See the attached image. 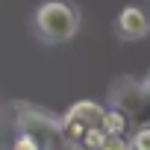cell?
<instances>
[{
    "instance_id": "obj_1",
    "label": "cell",
    "mask_w": 150,
    "mask_h": 150,
    "mask_svg": "<svg viewBox=\"0 0 150 150\" xmlns=\"http://www.w3.org/2000/svg\"><path fill=\"white\" fill-rule=\"evenodd\" d=\"M80 27V15L65 0H50L41 3L35 12V30L44 41H68Z\"/></svg>"
},
{
    "instance_id": "obj_2",
    "label": "cell",
    "mask_w": 150,
    "mask_h": 150,
    "mask_svg": "<svg viewBox=\"0 0 150 150\" xmlns=\"http://www.w3.org/2000/svg\"><path fill=\"white\" fill-rule=\"evenodd\" d=\"M147 30H150V21H147L144 9H138V6L121 9V15H118V33L124 38H144Z\"/></svg>"
},
{
    "instance_id": "obj_3",
    "label": "cell",
    "mask_w": 150,
    "mask_h": 150,
    "mask_svg": "<svg viewBox=\"0 0 150 150\" xmlns=\"http://www.w3.org/2000/svg\"><path fill=\"white\" fill-rule=\"evenodd\" d=\"M103 106L100 103H94V100H80V103H74L71 109H68V115L71 118H77L80 124H86V127H100L103 124Z\"/></svg>"
},
{
    "instance_id": "obj_4",
    "label": "cell",
    "mask_w": 150,
    "mask_h": 150,
    "mask_svg": "<svg viewBox=\"0 0 150 150\" xmlns=\"http://www.w3.org/2000/svg\"><path fill=\"white\" fill-rule=\"evenodd\" d=\"M100 127H103V132H121V135H124L127 127H129V115H127L124 109H118V106H115V109H106Z\"/></svg>"
},
{
    "instance_id": "obj_5",
    "label": "cell",
    "mask_w": 150,
    "mask_h": 150,
    "mask_svg": "<svg viewBox=\"0 0 150 150\" xmlns=\"http://www.w3.org/2000/svg\"><path fill=\"white\" fill-rule=\"evenodd\" d=\"M97 150H129V141H127L121 132H106Z\"/></svg>"
},
{
    "instance_id": "obj_6",
    "label": "cell",
    "mask_w": 150,
    "mask_h": 150,
    "mask_svg": "<svg viewBox=\"0 0 150 150\" xmlns=\"http://www.w3.org/2000/svg\"><path fill=\"white\" fill-rule=\"evenodd\" d=\"M129 150H150V127H138V132L129 141Z\"/></svg>"
},
{
    "instance_id": "obj_7",
    "label": "cell",
    "mask_w": 150,
    "mask_h": 150,
    "mask_svg": "<svg viewBox=\"0 0 150 150\" xmlns=\"http://www.w3.org/2000/svg\"><path fill=\"white\" fill-rule=\"evenodd\" d=\"M12 150H41V141H38L33 132H21L18 141L12 144Z\"/></svg>"
},
{
    "instance_id": "obj_8",
    "label": "cell",
    "mask_w": 150,
    "mask_h": 150,
    "mask_svg": "<svg viewBox=\"0 0 150 150\" xmlns=\"http://www.w3.org/2000/svg\"><path fill=\"white\" fill-rule=\"evenodd\" d=\"M71 150H94V147H88L86 141H71Z\"/></svg>"
}]
</instances>
